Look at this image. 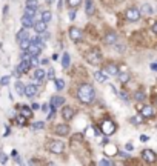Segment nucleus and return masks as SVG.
<instances>
[{"instance_id":"nucleus-31","label":"nucleus","mask_w":157,"mask_h":166,"mask_svg":"<svg viewBox=\"0 0 157 166\" xmlns=\"http://www.w3.org/2000/svg\"><path fill=\"white\" fill-rule=\"evenodd\" d=\"M31 45V39H26V40H22L20 42V48H22V51H26L29 48Z\"/></svg>"},{"instance_id":"nucleus-26","label":"nucleus","mask_w":157,"mask_h":166,"mask_svg":"<svg viewBox=\"0 0 157 166\" xmlns=\"http://www.w3.org/2000/svg\"><path fill=\"white\" fill-rule=\"evenodd\" d=\"M69 62H71V58H69V54H68V52H65V54L62 56V66L66 69V68L69 66Z\"/></svg>"},{"instance_id":"nucleus-36","label":"nucleus","mask_w":157,"mask_h":166,"mask_svg":"<svg viewBox=\"0 0 157 166\" xmlns=\"http://www.w3.org/2000/svg\"><path fill=\"white\" fill-rule=\"evenodd\" d=\"M46 77H48V80H54V78H56V74H54V69L52 68H50L46 71Z\"/></svg>"},{"instance_id":"nucleus-42","label":"nucleus","mask_w":157,"mask_h":166,"mask_svg":"<svg viewBox=\"0 0 157 166\" xmlns=\"http://www.w3.org/2000/svg\"><path fill=\"white\" fill-rule=\"evenodd\" d=\"M25 120H26V119H25L23 115H19V117H17V123H19V125H25Z\"/></svg>"},{"instance_id":"nucleus-38","label":"nucleus","mask_w":157,"mask_h":166,"mask_svg":"<svg viewBox=\"0 0 157 166\" xmlns=\"http://www.w3.org/2000/svg\"><path fill=\"white\" fill-rule=\"evenodd\" d=\"M43 128H45V123H43V122L32 123V129H43Z\"/></svg>"},{"instance_id":"nucleus-29","label":"nucleus","mask_w":157,"mask_h":166,"mask_svg":"<svg viewBox=\"0 0 157 166\" xmlns=\"http://www.w3.org/2000/svg\"><path fill=\"white\" fill-rule=\"evenodd\" d=\"M134 99H136V101H143L145 99H147V95H145L143 91H137V92L134 94Z\"/></svg>"},{"instance_id":"nucleus-18","label":"nucleus","mask_w":157,"mask_h":166,"mask_svg":"<svg viewBox=\"0 0 157 166\" xmlns=\"http://www.w3.org/2000/svg\"><path fill=\"white\" fill-rule=\"evenodd\" d=\"M103 42H105L106 45H116V43H117V34H116V33H108V34L105 35Z\"/></svg>"},{"instance_id":"nucleus-16","label":"nucleus","mask_w":157,"mask_h":166,"mask_svg":"<svg viewBox=\"0 0 157 166\" xmlns=\"http://www.w3.org/2000/svg\"><path fill=\"white\" fill-rule=\"evenodd\" d=\"M20 115H23L26 120L32 119V108H29V106H20Z\"/></svg>"},{"instance_id":"nucleus-47","label":"nucleus","mask_w":157,"mask_h":166,"mask_svg":"<svg viewBox=\"0 0 157 166\" xmlns=\"http://www.w3.org/2000/svg\"><path fill=\"white\" fill-rule=\"evenodd\" d=\"M151 69H153V71H157V63H151Z\"/></svg>"},{"instance_id":"nucleus-11","label":"nucleus","mask_w":157,"mask_h":166,"mask_svg":"<svg viewBox=\"0 0 157 166\" xmlns=\"http://www.w3.org/2000/svg\"><path fill=\"white\" fill-rule=\"evenodd\" d=\"M74 114H75V111H74V108H71V106H65V108H62L63 120H71L74 117Z\"/></svg>"},{"instance_id":"nucleus-5","label":"nucleus","mask_w":157,"mask_h":166,"mask_svg":"<svg viewBox=\"0 0 157 166\" xmlns=\"http://www.w3.org/2000/svg\"><path fill=\"white\" fill-rule=\"evenodd\" d=\"M48 149H50L52 154H62L65 151V144L62 142H59V140H50Z\"/></svg>"},{"instance_id":"nucleus-3","label":"nucleus","mask_w":157,"mask_h":166,"mask_svg":"<svg viewBox=\"0 0 157 166\" xmlns=\"http://www.w3.org/2000/svg\"><path fill=\"white\" fill-rule=\"evenodd\" d=\"M29 68H31V62H29V58H22V62L17 65V68L14 69V76L15 77H20L22 74H26L29 71Z\"/></svg>"},{"instance_id":"nucleus-50","label":"nucleus","mask_w":157,"mask_h":166,"mask_svg":"<svg viewBox=\"0 0 157 166\" xmlns=\"http://www.w3.org/2000/svg\"><path fill=\"white\" fill-rule=\"evenodd\" d=\"M153 31H154V34H157V22L153 25Z\"/></svg>"},{"instance_id":"nucleus-6","label":"nucleus","mask_w":157,"mask_h":166,"mask_svg":"<svg viewBox=\"0 0 157 166\" xmlns=\"http://www.w3.org/2000/svg\"><path fill=\"white\" fill-rule=\"evenodd\" d=\"M69 39L77 43V42H82V40L85 39V34H83L79 28H74V26H71V28H69Z\"/></svg>"},{"instance_id":"nucleus-30","label":"nucleus","mask_w":157,"mask_h":166,"mask_svg":"<svg viewBox=\"0 0 157 166\" xmlns=\"http://www.w3.org/2000/svg\"><path fill=\"white\" fill-rule=\"evenodd\" d=\"M142 13L143 14H147V15H151L154 11H153V8H151V5H148V3H145L143 6H142Z\"/></svg>"},{"instance_id":"nucleus-28","label":"nucleus","mask_w":157,"mask_h":166,"mask_svg":"<svg viewBox=\"0 0 157 166\" xmlns=\"http://www.w3.org/2000/svg\"><path fill=\"white\" fill-rule=\"evenodd\" d=\"M51 19H52V14H51V11H43V13H42V20H43L45 23L51 22Z\"/></svg>"},{"instance_id":"nucleus-21","label":"nucleus","mask_w":157,"mask_h":166,"mask_svg":"<svg viewBox=\"0 0 157 166\" xmlns=\"http://www.w3.org/2000/svg\"><path fill=\"white\" fill-rule=\"evenodd\" d=\"M85 13L88 15L94 14V2L93 0H85Z\"/></svg>"},{"instance_id":"nucleus-25","label":"nucleus","mask_w":157,"mask_h":166,"mask_svg":"<svg viewBox=\"0 0 157 166\" xmlns=\"http://www.w3.org/2000/svg\"><path fill=\"white\" fill-rule=\"evenodd\" d=\"M15 91H17L19 95H23L25 94V83H22L20 80H19V82H15Z\"/></svg>"},{"instance_id":"nucleus-37","label":"nucleus","mask_w":157,"mask_h":166,"mask_svg":"<svg viewBox=\"0 0 157 166\" xmlns=\"http://www.w3.org/2000/svg\"><path fill=\"white\" fill-rule=\"evenodd\" d=\"M0 163L5 165V163H8V155L5 154L3 151H0Z\"/></svg>"},{"instance_id":"nucleus-24","label":"nucleus","mask_w":157,"mask_h":166,"mask_svg":"<svg viewBox=\"0 0 157 166\" xmlns=\"http://www.w3.org/2000/svg\"><path fill=\"white\" fill-rule=\"evenodd\" d=\"M117 77H119V82L120 83H128L131 76H129L128 72H120V74H117Z\"/></svg>"},{"instance_id":"nucleus-51","label":"nucleus","mask_w":157,"mask_h":166,"mask_svg":"<svg viewBox=\"0 0 157 166\" xmlns=\"http://www.w3.org/2000/svg\"><path fill=\"white\" fill-rule=\"evenodd\" d=\"M62 6H63V0H59V9H62Z\"/></svg>"},{"instance_id":"nucleus-10","label":"nucleus","mask_w":157,"mask_h":166,"mask_svg":"<svg viewBox=\"0 0 157 166\" xmlns=\"http://www.w3.org/2000/svg\"><path fill=\"white\" fill-rule=\"evenodd\" d=\"M69 126L66 125V123H63V125H57L56 128H54V132L57 134V135H62V137H65V135H68L69 134Z\"/></svg>"},{"instance_id":"nucleus-35","label":"nucleus","mask_w":157,"mask_h":166,"mask_svg":"<svg viewBox=\"0 0 157 166\" xmlns=\"http://www.w3.org/2000/svg\"><path fill=\"white\" fill-rule=\"evenodd\" d=\"M9 76H5V77H2V78H0V85H2V86H8V85H9Z\"/></svg>"},{"instance_id":"nucleus-4","label":"nucleus","mask_w":157,"mask_h":166,"mask_svg":"<svg viewBox=\"0 0 157 166\" xmlns=\"http://www.w3.org/2000/svg\"><path fill=\"white\" fill-rule=\"evenodd\" d=\"M117 129L116 123L112 120H103L100 123V132H103L105 135H111V134H114Z\"/></svg>"},{"instance_id":"nucleus-17","label":"nucleus","mask_w":157,"mask_h":166,"mask_svg":"<svg viewBox=\"0 0 157 166\" xmlns=\"http://www.w3.org/2000/svg\"><path fill=\"white\" fill-rule=\"evenodd\" d=\"M46 25H48V23H45L43 20H40V22H34V26H32V28L36 29L37 34H43V33L46 31Z\"/></svg>"},{"instance_id":"nucleus-7","label":"nucleus","mask_w":157,"mask_h":166,"mask_svg":"<svg viewBox=\"0 0 157 166\" xmlns=\"http://www.w3.org/2000/svg\"><path fill=\"white\" fill-rule=\"evenodd\" d=\"M126 20H129V22H137V20L140 19V9L137 8H129L126 14H125Z\"/></svg>"},{"instance_id":"nucleus-32","label":"nucleus","mask_w":157,"mask_h":166,"mask_svg":"<svg viewBox=\"0 0 157 166\" xmlns=\"http://www.w3.org/2000/svg\"><path fill=\"white\" fill-rule=\"evenodd\" d=\"M80 3H82V0H68V6L73 8V9L80 6Z\"/></svg>"},{"instance_id":"nucleus-40","label":"nucleus","mask_w":157,"mask_h":166,"mask_svg":"<svg viewBox=\"0 0 157 166\" xmlns=\"http://www.w3.org/2000/svg\"><path fill=\"white\" fill-rule=\"evenodd\" d=\"M119 97H120L122 100L128 101V95H126V92H125V91H120V92H119Z\"/></svg>"},{"instance_id":"nucleus-45","label":"nucleus","mask_w":157,"mask_h":166,"mask_svg":"<svg viewBox=\"0 0 157 166\" xmlns=\"http://www.w3.org/2000/svg\"><path fill=\"white\" fill-rule=\"evenodd\" d=\"M119 154H120V157H122V158H128V157H129L126 152H119Z\"/></svg>"},{"instance_id":"nucleus-53","label":"nucleus","mask_w":157,"mask_h":166,"mask_svg":"<svg viewBox=\"0 0 157 166\" xmlns=\"http://www.w3.org/2000/svg\"><path fill=\"white\" fill-rule=\"evenodd\" d=\"M156 105H157V99H156Z\"/></svg>"},{"instance_id":"nucleus-13","label":"nucleus","mask_w":157,"mask_h":166,"mask_svg":"<svg viewBox=\"0 0 157 166\" xmlns=\"http://www.w3.org/2000/svg\"><path fill=\"white\" fill-rule=\"evenodd\" d=\"M23 95H26V97H34V95H37V86L34 83H29V85H26L25 86V94Z\"/></svg>"},{"instance_id":"nucleus-1","label":"nucleus","mask_w":157,"mask_h":166,"mask_svg":"<svg viewBox=\"0 0 157 166\" xmlns=\"http://www.w3.org/2000/svg\"><path fill=\"white\" fill-rule=\"evenodd\" d=\"M77 99H79V101H82L85 105L91 103V101L96 99V91L93 88V85H89V83L80 85L79 89H77Z\"/></svg>"},{"instance_id":"nucleus-15","label":"nucleus","mask_w":157,"mask_h":166,"mask_svg":"<svg viewBox=\"0 0 157 166\" xmlns=\"http://www.w3.org/2000/svg\"><path fill=\"white\" fill-rule=\"evenodd\" d=\"M140 115L145 117V119H148V117H153L154 115V109L153 106H143V108H140Z\"/></svg>"},{"instance_id":"nucleus-34","label":"nucleus","mask_w":157,"mask_h":166,"mask_svg":"<svg viewBox=\"0 0 157 166\" xmlns=\"http://www.w3.org/2000/svg\"><path fill=\"white\" fill-rule=\"evenodd\" d=\"M26 6H31V8H37L39 6V0H26Z\"/></svg>"},{"instance_id":"nucleus-2","label":"nucleus","mask_w":157,"mask_h":166,"mask_svg":"<svg viewBox=\"0 0 157 166\" xmlns=\"http://www.w3.org/2000/svg\"><path fill=\"white\" fill-rule=\"evenodd\" d=\"M85 58L86 62L89 63V65H99V63L102 62V52L97 49V48H93V49H89L88 52L85 54Z\"/></svg>"},{"instance_id":"nucleus-46","label":"nucleus","mask_w":157,"mask_h":166,"mask_svg":"<svg viewBox=\"0 0 157 166\" xmlns=\"http://www.w3.org/2000/svg\"><path fill=\"white\" fill-rule=\"evenodd\" d=\"M31 108H32V109H39V108H40V105H39V103H32Z\"/></svg>"},{"instance_id":"nucleus-23","label":"nucleus","mask_w":157,"mask_h":166,"mask_svg":"<svg viewBox=\"0 0 157 166\" xmlns=\"http://www.w3.org/2000/svg\"><path fill=\"white\" fill-rule=\"evenodd\" d=\"M94 78H96L99 83H105L106 78H108V76H106L103 71H96V72H94Z\"/></svg>"},{"instance_id":"nucleus-22","label":"nucleus","mask_w":157,"mask_h":166,"mask_svg":"<svg viewBox=\"0 0 157 166\" xmlns=\"http://www.w3.org/2000/svg\"><path fill=\"white\" fill-rule=\"evenodd\" d=\"M26 39H29V33H28V28H23L17 33V42L20 43L22 40H26Z\"/></svg>"},{"instance_id":"nucleus-20","label":"nucleus","mask_w":157,"mask_h":166,"mask_svg":"<svg viewBox=\"0 0 157 166\" xmlns=\"http://www.w3.org/2000/svg\"><path fill=\"white\" fill-rule=\"evenodd\" d=\"M46 77V71L45 69H42V68H37L36 71H34V78L37 80V82H42L43 78Z\"/></svg>"},{"instance_id":"nucleus-14","label":"nucleus","mask_w":157,"mask_h":166,"mask_svg":"<svg viewBox=\"0 0 157 166\" xmlns=\"http://www.w3.org/2000/svg\"><path fill=\"white\" fill-rule=\"evenodd\" d=\"M63 103H65V99L62 95H52L51 97V106L52 108H62Z\"/></svg>"},{"instance_id":"nucleus-33","label":"nucleus","mask_w":157,"mask_h":166,"mask_svg":"<svg viewBox=\"0 0 157 166\" xmlns=\"http://www.w3.org/2000/svg\"><path fill=\"white\" fill-rule=\"evenodd\" d=\"M54 82H56V88H57L59 91L65 88V82H63L62 78H54Z\"/></svg>"},{"instance_id":"nucleus-39","label":"nucleus","mask_w":157,"mask_h":166,"mask_svg":"<svg viewBox=\"0 0 157 166\" xmlns=\"http://www.w3.org/2000/svg\"><path fill=\"white\" fill-rule=\"evenodd\" d=\"M99 165H100V166H110V165H112V162H111V160L103 158V160H100V162H99Z\"/></svg>"},{"instance_id":"nucleus-52","label":"nucleus","mask_w":157,"mask_h":166,"mask_svg":"<svg viewBox=\"0 0 157 166\" xmlns=\"http://www.w3.org/2000/svg\"><path fill=\"white\" fill-rule=\"evenodd\" d=\"M46 3H50V5H51V3H54V0H46Z\"/></svg>"},{"instance_id":"nucleus-48","label":"nucleus","mask_w":157,"mask_h":166,"mask_svg":"<svg viewBox=\"0 0 157 166\" xmlns=\"http://www.w3.org/2000/svg\"><path fill=\"white\" fill-rule=\"evenodd\" d=\"M140 140H142V142H148V137L147 135H140Z\"/></svg>"},{"instance_id":"nucleus-43","label":"nucleus","mask_w":157,"mask_h":166,"mask_svg":"<svg viewBox=\"0 0 157 166\" xmlns=\"http://www.w3.org/2000/svg\"><path fill=\"white\" fill-rule=\"evenodd\" d=\"M126 151H133V149H134V146H133V143H126Z\"/></svg>"},{"instance_id":"nucleus-49","label":"nucleus","mask_w":157,"mask_h":166,"mask_svg":"<svg viewBox=\"0 0 157 166\" xmlns=\"http://www.w3.org/2000/svg\"><path fill=\"white\" fill-rule=\"evenodd\" d=\"M8 9H9L8 6H5V8H3V17H5V15H6V14H8Z\"/></svg>"},{"instance_id":"nucleus-19","label":"nucleus","mask_w":157,"mask_h":166,"mask_svg":"<svg viewBox=\"0 0 157 166\" xmlns=\"http://www.w3.org/2000/svg\"><path fill=\"white\" fill-rule=\"evenodd\" d=\"M22 25H23V28H32V26H34V19L23 14V17H22Z\"/></svg>"},{"instance_id":"nucleus-8","label":"nucleus","mask_w":157,"mask_h":166,"mask_svg":"<svg viewBox=\"0 0 157 166\" xmlns=\"http://www.w3.org/2000/svg\"><path fill=\"white\" fill-rule=\"evenodd\" d=\"M103 152L106 157H114V155L119 154V149L116 144H111V143H105L103 144Z\"/></svg>"},{"instance_id":"nucleus-12","label":"nucleus","mask_w":157,"mask_h":166,"mask_svg":"<svg viewBox=\"0 0 157 166\" xmlns=\"http://www.w3.org/2000/svg\"><path fill=\"white\" fill-rule=\"evenodd\" d=\"M103 72L106 76H117L119 74V68L114 65V63H108V65L103 68Z\"/></svg>"},{"instance_id":"nucleus-27","label":"nucleus","mask_w":157,"mask_h":166,"mask_svg":"<svg viewBox=\"0 0 157 166\" xmlns=\"http://www.w3.org/2000/svg\"><path fill=\"white\" fill-rule=\"evenodd\" d=\"M37 14V8H31V6H26L25 9V15H28V17H32L34 19V15Z\"/></svg>"},{"instance_id":"nucleus-44","label":"nucleus","mask_w":157,"mask_h":166,"mask_svg":"<svg viewBox=\"0 0 157 166\" xmlns=\"http://www.w3.org/2000/svg\"><path fill=\"white\" fill-rule=\"evenodd\" d=\"M69 19H71V20H74V19H75V9H74V11H71V13H69Z\"/></svg>"},{"instance_id":"nucleus-9","label":"nucleus","mask_w":157,"mask_h":166,"mask_svg":"<svg viewBox=\"0 0 157 166\" xmlns=\"http://www.w3.org/2000/svg\"><path fill=\"white\" fill-rule=\"evenodd\" d=\"M142 157L147 163H156L157 162V155H156L154 151H151V149H145L142 152Z\"/></svg>"},{"instance_id":"nucleus-41","label":"nucleus","mask_w":157,"mask_h":166,"mask_svg":"<svg viewBox=\"0 0 157 166\" xmlns=\"http://www.w3.org/2000/svg\"><path fill=\"white\" fill-rule=\"evenodd\" d=\"M140 122H142V117H133V119H131V123H133V125H139Z\"/></svg>"}]
</instances>
